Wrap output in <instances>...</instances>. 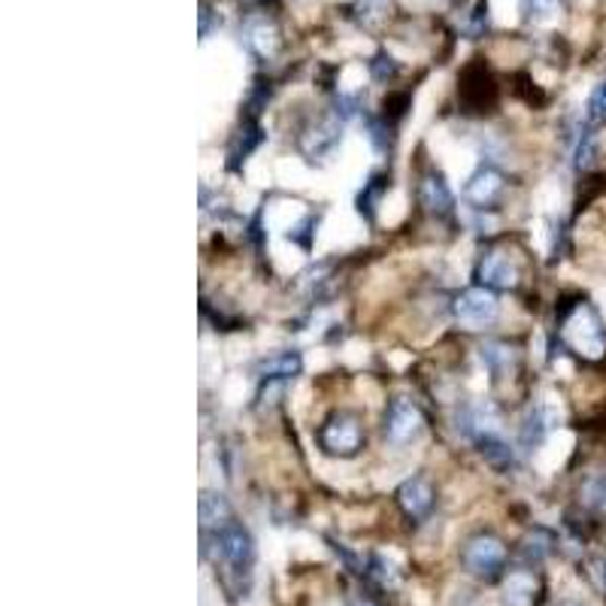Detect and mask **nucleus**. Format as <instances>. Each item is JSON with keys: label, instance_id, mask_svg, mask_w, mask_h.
Masks as SVG:
<instances>
[{"label": "nucleus", "instance_id": "obj_1", "mask_svg": "<svg viewBox=\"0 0 606 606\" xmlns=\"http://www.w3.org/2000/svg\"><path fill=\"white\" fill-rule=\"evenodd\" d=\"M561 334H565L567 346L573 353L585 355V358H601L606 353L604 319L597 316L592 304H577L573 312L565 319Z\"/></svg>", "mask_w": 606, "mask_h": 606}, {"label": "nucleus", "instance_id": "obj_2", "mask_svg": "<svg viewBox=\"0 0 606 606\" xmlns=\"http://www.w3.org/2000/svg\"><path fill=\"white\" fill-rule=\"evenodd\" d=\"M461 565L473 577L492 579L500 567L507 565V546L492 534L473 536V540H467L465 552H461Z\"/></svg>", "mask_w": 606, "mask_h": 606}, {"label": "nucleus", "instance_id": "obj_3", "mask_svg": "<svg viewBox=\"0 0 606 606\" xmlns=\"http://www.w3.org/2000/svg\"><path fill=\"white\" fill-rule=\"evenodd\" d=\"M497 297L488 288H467L455 300V319L467 331H482L497 319Z\"/></svg>", "mask_w": 606, "mask_h": 606}, {"label": "nucleus", "instance_id": "obj_4", "mask_svg": "<svg viewBox=\"0 0 606 606\" xmlns=\"http://www.w3.org/2000/svg\"><path fill=\"white\" fill-rule=\"evenodd\" d=\"M424 431L422 409L416 407L407 397H395L392 407L385 412V437L395 446H407L412 440H419Z\"/></svg>", "mask_w": 606, "mask_h": 606}, {"label": "nucleus", "instance_id": "obj_5", "mask_svg": "<svg viewBox=\"0 0 606 606\" xmlns=\"http://www.w3.org/2000/svg\"><path fill=\"white\" fill-rule=\"evenodd\" d=\"M319 443L327 455H339V458H349L355 452L361 449V424L355 416H346L339 412L331 422L324 424L322 434H319Z\"/></svg>", "mask_w": 606, "mask_h": 606}, {"label": "nucleus", "instance_id": "obj_6", "mask_svg": "<svg viewBox=\"0 0 606 606\" xmlns=\"http://www.w3.org/2000/svg\"><path fill=\"white\" fill-rule=\"evenodd\" d=\"M215 546H219V555L225 558V565H231L234 570H246L252 565V536L246 534L237 522H227L225 528L215 531Z\"/></svg>", "mask_w": 606, "mask_h": 606}, {"label": "nucleus", "instance_id": "obj_7", "mask_svg": "<svg viewBox=\"0 0 606 606\" xmlns=\"http://www.w3.org/2000/svg\"><path fill=\"white\" fill-rule=\"evenodd\" d=\"M397 500L407 512L409 519H424L431 507H434V488L431 482L422 480V477H409L400 488H397Z\"/></svg>", "mask_w": 606, "mask_h": 606}, {"label": "nucleus", "instance_id": "obj_8", "mask_svg": "<svg viewBox=\"0 0 606 606\" xmlns=\"http://www.w3.org/2000/svg\"><path fill=\"white\" fill-rule=\"evenodd\" d=\"M500 191H504V176L497 173L494 168H480L473 176H470V183L465 188V198L473 203V207H492L494 200L500 198Z\"/></svg>", "mask_w": 606, "mask_h": 606}, {"label": "nucleus", "instance_id": "obj_9", "mask_svg": "<svg viewBox=\"0 0 606 606\" xmlns=\"http://www.w3.org/2000/svg\"><path fill=\"white\" fill-rule=\"evenodd\" d=\"M480 283L485 288H512L519 273H516V264L509 261V255L504 252H488L480 261V270H477Z\"/></svg>", "mask_w": 606, "mask_h": 606}, {"label": "nucleus", "instance_id": "obj_10", "mask_svg": "<svg viewBox=\"0 0 606 606\" xmlns=\"http://www.w3.org/2000/svg\"><path fill=\"white\" fill-rule=\"evenodd\" d=\"M536 597V579L528 570H512L504 582V601L509 606H531Z\"/></svg>", "mask_w": 606, "mask_h": 606}, {"label": "nucleus", "instance_id": "obj_11", "mask_svg": "<svg viewBox=\"0 0 606 606\" xmlns=\"http://www.w3.org/2000/svg\"><path fill=\"white\" fill-rule=\"evenodd\" d=\"M419 200L422 207H428L431 212H446L452 207V191L449 185L443 183L440 173H428L419 185Z\"/></svg>", "mask_w": 606, "mask_h": 606}, {"label": "nucleus", "instance_id": "obj_12", "mask_svg": "<svg viewBox=\"0 0 606 606\" xmlns=\"http://www.w3.org/2000/svg\"><path fill=\"white\" fill-rule=\"evenodd\" d=\"M246 40H249V46H252L261 58H270L276 52V46H280L276 28L270 25L268 18H252L249 28H246Z\"/></svg>", "mask_w": 606, "mask_h": 606}, {"label": "nucleus", "instance_id": "obj_13", "mask_svg": "<svg viewBox=\"0 0 606 606\" xmlns=\"http://www.w3.org/2000/svg\"><path fill=\"white\" fill-rule=\"evenodd\" d=\"M604 122H606V79L594 85V91L589 95V103H585V127L604 125Z\"/></svg>", "mask_w": 606, "mask_h": 606}, {"label": "nucleus", "instance_id": "obj_14", "mask_svg": "<svg viewBox=\"0 0 606 606\" xmlns=\"http://www.w3.org/2000/svg\"><path fill=\"white\" fill-rule=\"evenodd\" d=\"M264 376H292L300 370V358L297 355H280V358H270L261 364Z\"/></svg>", "mask_w": 606, "mask_h": 606}, {"label": "nucleus", "instance_id": "obj_15", "mask_svg": "<svg viewBox=\"0 0 606 606\" xmlns=\"http://www.w3.org/2000/svg\"><path fill=\"white\" fill-rule=\"evenodd\" d=\"M482 358H485V364L492 367L494 373L507 370L509 361H512V355H509L507 346H488V349H482Z\"/></svg>", "mask_w": 606, "mask_h": 606}, {"label": "nucleus", "instance_id": "obj_16", "mask_svg": "<svg viewBox=\"0 0 606 606\" xmlns=\"http://www.w3.org/2000/svg\"><path fill=\"white\" fill-rule=\"evenodd\" d=\"M558 7V0H522V10L528 18H549Z\"/></svg>", "mask_w": 606, "mask_h": 606}, {"label": "nucleus", "instance_id": "obj_17", "mask_svg": "<svg viewBox=\"0 0 606 606\" xmlns=\"http://www.w3.org/2000/svg\"><path fill=\"white\" fill-rule=\"evenodd\" d=\"M585 500H589L597 512H606V477L589 482V488H585Z\"/></svg>", "mask_w": 606, "mask_h": 606}, {"label": "nucleus", "instance_id": "obj_18", "mask_svg": "<svg viewBox=\"0 0 606 606\" xmlns=\"http://www.w3.org/2000/svg\"><path fill=\"white\" fill-rule=\"evenodd\" d=\"M565 606H577V604H565Z\"/></svg>", "mask_w": 606, "mask_h": 606}, {"label": "nucleus", "instance_id": "obj_19", "mask_svg": "<svg viewBox=\"0 0 606 606\" xmlns=\"http://www.w3.org/2000/svg\"><path fill=\"white\" fill-rule=\"evenodd\" d=\"M364 606H373V604H364Z\"/></svg>", "mask_w": 606, "mask_h": 606}]
</instances>
